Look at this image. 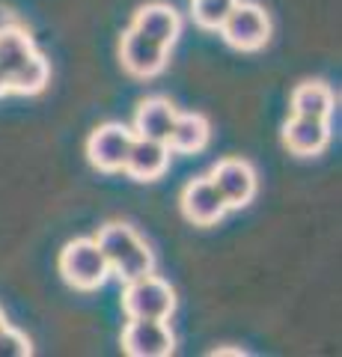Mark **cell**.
Masks as SVG:
<instances>
[{
	"instance_id": "obj_1",
	"label": "cell",
	"mask_w": 342,
	"mask_h": 357,
	"mask_svg": "<svg viewBox=\"0 0 342 357\" xmlns=\"http://www.w3.org/2000/svg\"><path fill=\"white\" fill-rule=\"evenodd\" d=\"M95 244L104 253L110 274H116L123 283L146 277L155 268V256L128 223H107V227H102L95 236Z\"/></svg>"
},
{
	"instance_id": "obj_2",
	"label": "cell",
	"mask_w": 342,
	"mask_h": 357,
	"mask_svg": "<svg viewBox=\"0 0 342 357\" xmlns=\"http://www.w3.org/2000/svg\"><path fill=\"white\" fill-rule=\"evenodd\" d=\"M60 274L69 286L81 289V292H93V289L104 286L110 277V265L104 253L98 250L95 238H75L60 253Z\"/></svg>"
},
{
	"instance_id": "obj_3",
	"label": "cell",
	"mask_w": 342,
	"mask_h": 357,
	"mask_svg": "<svg viewBox=\"0 0 342 357\" xmlns=\"http://www.w3.org/2000/svg\"><path fill=\"white\" fill-rule=\"evenodd\" d=\"M220 36L235 51H259L271 39V18L259 3L238 0L233 13L220 24Z\"/></svg>"
},
{
	"instance_id": "obj_4",
	"label": "cell",
	"mask_w": 342,
	"mask_h": 357,
	"mask_svg": "<svg viewBox=\"0 0 342 357\" xmlns=\"http://www.w3.org/2000/svg\"><path fill=\"white\" fill-rule=\"evenodd\" d=\"M123 310L128 319H170L176 310V295L170 283H164L155 274H146L125 283Z\"/></svg>"
},
{
	"instance_id": "obj_5",
	"label": "cell",
	"mask_w": 342,
	"mask_h": 357,
	"mask_svg": "<svg viewBox=\"0 0 342 357\" xmlns=\"http://www.w3.org/2000/svg\"><path fill=\"white\" fill-rule=\"evenodd\" d=\"M131 143H134V131L128 126H123V122H104L86 140V158H90L95 170L119 173L125 167Z\"/></svg>"
},
{
	"instance_id": "obj_6",
	"label": "cell",
	"mask_w": 342,
	"mask_h": 357,
	"mask_svg": "<svg viewBox=\"0 0 342 357\" xmlns=\"http://www.w3.org/2000/svg\"><path fill=\"white\" fill-rule=\"evenodd\" d=\"M176 349L167 319H131L123 331V351L128 357H167Z\"/></svg>"
},
{
	"instance_id": "obj_7",
	"label": "cell",
	"mask_w": 342,
	"mask_h": 357,
	"mask_svg": "<svg viewBox=\"0 0 342 357\" xmlns=\"http://www.w3.org/2000/svg\"><path fill=\"white\" fill-rule=\"evenodd\" d=\"M208 178H212L220 197H224L226 208H244L250 199L256 197V173H253V167L241 158L217 161Z\"/></svg>"
},
{
	"instance_id": "obj_8",
	"label": "cell",
	"mask_w": 342,
	"mask_h": 357,
	"mask_svg": "<svg viewBox=\"0 0 342 357\" xmlns=\"http://www.w3.org/2000/svg\"><path fill=\"white\" fill-rule=\"evenodd\" d=\"M119 60L123 69L134 77H155L167 66V48L137 30H125L123 42H119Z\"/></svg>"
},
{
	"instance_id": "obj_9",
	"label": "cell",
	"mask_w": 342,
	"mask_h": 357,
	"mask_svg": "<svg viewBox=\"0 0 342 357\" xmlns=\"http://www.w3.org/2000/svg\"><path fill=\"white\" fill-rule=\"evenodd\" d=\"M182 211L196 227H212L226 215V203L212 178H194L182 191Z\"/></svg>"
},
{
	"instance_id": "obj_10",
	"label": "cell",
	"mask_w": 342,
	"mask_h": 357,
	"mask_svg": "<svg viewBox=\"0 0 342 357\" xmlns=\"http://www.w3.org/2000/svg\"><path fill=\"white\" fill-rule=\"evenodd\" d=\"M131 30L143 33V36H149L152 42H158L170 51V45L179 39V33H182V18L167 3H146L134 13Z\"/></svg>"
},
{
	"instance_id": "obj_11",
	"label": "cell",
	"mask_w": 342,
	"mask_h": 357,
	"mask_svg": "<svg viewBox=\"0 0 342 357\" xmlns=\"http://www.w3.org/2000/svg\"><path fill=\"white\" fill-rule=\"evenodd\" d=\"M167 167H170V146L167 143L149 140V137H134L123 170L131 178H137V182H155L158 176H164Z\"/></svg>"
},
{
	"instance_id": "obj_12",
	"label": "cell",
	"mask_w": 342,
	"mask_h": 357,
	"mask_svg": "<svg viewBox=\"0 0 342 357\" xmlns=\"http://www.w3.org/2000/svg\"><path fill=\"white\" fill-rule=\"evenodd\" d=\"M330 140L327 119H310V116H295L283 126V143L292 155H318L325 152Z\"/></svg>"
},
{
	"instance_id": "obj_13",
	"label": "cell",
	"mask_w": 342,
	"mask_h": 357,
	"mask_svg": "<svg viewBox=\"0 0 342 357\" xmlns=\"http://www.w3.org/2000/svg\"><path fill=\"white\" fill-rule=\"evenodd\" d=\"M179 116L167 98H143L137 105V114H134V137H149V140H161L167 143L170 131H173V122Z\"/></svg>"
},
{
	"instance_id": "obj_14",
	"label": "cell",
	"mask_w": 342,
	"mask_h": 357,
	"mask_svg": "<svg viewBox=\"0 0 342 357\" xmlns=\"http://www.w3.org/2000/svg\"><path fill=\"white\" fill-rule=\"evenodd\" d=\"M208 119L200 114H179L173 122V131L167 137V146L170 152H179V155H194V152H203L205 143H208Z\"/></svg>"
},
{
	"instance_id": "obj_15",
	"label": "cell",
	"mask_w": 342,
	"mask_h": 357,
	"mask_svg": "<svg viewBox=\"0 0 342 357\" xmlns=\"http://www.w3.org/2000/svg\"><path fill=\"white\" fill-rule=\"evenodd\" d=\"M292 114L310 119H330L334 114V93L322 81H304L292 93Z\"/></svg>"
},
{
	"instance_id": "obj_16",
	"label": "cell",
	"mask_w": 342,
	"mask_h": 357,
	"mask_svg": "<svg viewBox=\"0 0 342 357\" xmlns=\"http://www.w3.org/2000/svg\"><path fill=\"white\" fill-rule=\"evenodd\" d=\"M33 54H36L33 39L18 24L0 27V69H3L6 75H13L18 66H24Z\"/></svg>"
},
{
	"instance_id": "obj_17",
	"label": "cell",
	"mask_w": 342,
	"mask_h": 357,
	"mask_svg": "<svg viewBox=\"0 0 342 357\" xmlns=\"http://www.w3.org/2000/svg\"><path fill=\"white\" fill-rule=\"evenodd\" d=\"M51 77V66L42 54H33V57L18 66V69L9 75V93H18V96H36L45 89Z\"/></svg>"
},
{
	"instance_id": "obj_18",
	"label": "cell",
	"mask_w": 342,
	"mask_h": 357,
	"mask_svg": "<svg viewBox=\"0 0 342 357\" xmlns=\"http://www.w3.org/2000/svg\"><path fill=\"white\" fill-rule=\"evenodd\" d=\"M238 0H191V18L203 30H220Z\"/></svg>"
},
{
	"instance_id": "obj_19",
	"label": "cell",
	"mask_w": 342,
	"mask_h": 357,
	"mask_svg": "<svg viewBox=\"0 0 342 357\" xmlns=\"http://www.w3.org/2000/svg\"><path fill=\"white\" fill-rule=\"evenodd\" d=\"M33 354V345L21 331L13 328H3L0 331V357H30Z\"/></svg>"
},
{
	"instance_id": "obj_20",
	"label": "cell",
	"mask_w": 342,
	"mask_h": 357,
	"mask_svg": "<svg viewBox=\"0 0 342 357\" xmlns=\"http://www.w3.org/2000/svg\"><path fill=\"white\" fill-rule=\"evenodd\" d=\"M9 93V75L0 69V96H6Z\"/></svg>"
},
{
	"instance_id": "obj_21",
	"label": "cell",
	"mask_w": 342,
	"mask_h": 357,
	"mask_svg": "<svg viewBox=\"0 0 342 357\" xmlns=\"http://www.w3.org/2000/svg\"><path fill=\"white\" fill-rule=\"evenodd\" d=\"M6 328V316H3V310H0V331Z\"/></svg>"
}]
</instances>
